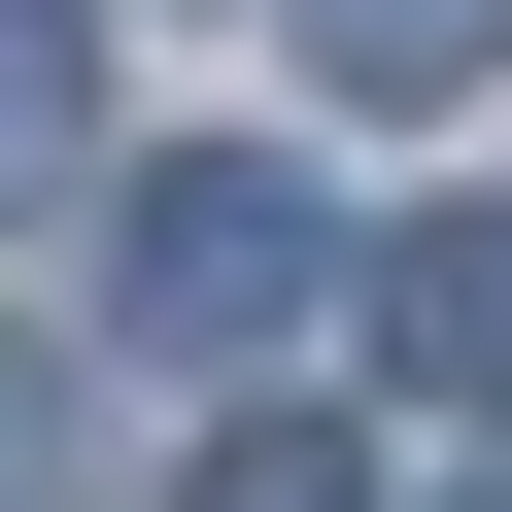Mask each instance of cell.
<instances>
[{"label": "cell", "instance_id": "cell-1", "mask_svg": "<svg viewBox=\"0 0 512 512\" xmlns=\"http://www.w3.org/2000/svg\"><path fill=\"white\" fill-rule=\"evenodd\" d=\"M103 308H137L171 376H274V342L342 308V205H308L274 137H205V171H137V274H103Z\"/></svg>", "mask_w": 512, "mask_h": 512}, {"label": "cell", "instance_id": "cell-2", "mask_svg": "<svg viewBox=\"0 0 512 512\" xmlns=\"http://www.w3.org/2000/svg\"><path fill=\"white\" fill-rule=\"evenodd\" d=\"M376 342H410L444 410H512V205H444V239H376Z\"/></svg>", "mask_w": 512, "mask_h": 512}, {"label": "cell", "instance_id": "cell-3", "mask_svg": "<svg viewBox=\"0 0 512 512\" xmlns=\"http://www.w3.org/2000/svg\"><path fill=\"white\" fill-rule=\"evenodd\" d=\"M308 69H342V103H478V69H512V0H308Z\"/></svg>", "mask_w": 512, "mask_h": 512}, {"label": "cell", "instance_id": "cell-4", "mask_svg": "<svg viewBox=\"0 0 512 512\" xmlns=\"http://www.w3.org/2000/svg\"><path fill=\"white\" fill-rule=\"evenodd\" d=\"M103 137V69H69V0H0V171H69Z\"/></svg>", "mask_w": 512, "mask_h": 512}, {"label": "cell", "instance_id": "cell-5", "mask_svg": "<svg viewBox=\"0 0 512 512\" xmlns=\"http://www.w3.org/2000/svg\"><path fill=\"white\" fill-rule=\"evenodd\" d=\"M171 512H376V478H342V444H308V410H239V444H205V478H171Z\"/></svg>", "mask_w": 512, "mask_h": 512}, {"label": "cell", "instance_id": "cell-6", "mask_svg": "<svg viewBox=\"0 0 512 512\" xmlns=\"http://www.w3.org/2000/svg\"><path fill=\"white\" fill-rule=\"evenodd\" d=\"M444 512H512V478H444Z\"/></svg>", "mask_w": 512, "mask_h": 512}]
</instances>
